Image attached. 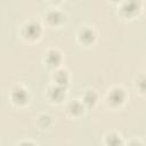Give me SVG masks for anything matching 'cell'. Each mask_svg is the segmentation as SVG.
Here are the masks:
<instances>
[{
  "mask_svg": "<svg viewBox=\"0 0 146 146\" xmlns=\"http://www.w3.org/2000/svg\"><path fill=\"white\" fill-rule=\"evenodd\" d=\"M40 32H41L40 25L38 23H34V22H31V23L26 24L24 26V30H23V33H24L25 38H27V39H35V38H38Z\"/></svg>",
  "mask_w": 146,
  "mask_h": 146,
  "instance_id": "obj_1",
  "label": "cell"
},
{
  "mask_svg": "<svg viewBox=\"0 0 146 146\" xmlns=\"http://www.w3.org/2000/svg\"><path fill=\"white\" fill-rule=\"evenodd\" d=\"M139 7H140L139 0H127L122 6V13L127 16H131L139 10Z\"/></svg>",
  "mask_w": 146,
  "mask_h": 146,
  "instance_id": "obj_2",
  "label": "cell"
},
{
  "mask_svg": "<svg viewBox=\"0 0 146 146\" xmlns=\"http://www.w3.org/2000/svg\"><path fill=\"white\" fill-rule=\"evenodd\" d=\"M11 98H13V100H14L16 104H19V105H21V104L26 103L29 96H27V94H26V91H25L24 89H22V88H16V89L13 90Z\"/></svg>",
  "mask_w": 146,
  "mask_h": 146,
  "instance_id": "obj_3",
  "label": "cell"
},
{
  "mask_svg": "<svg viewBox=\"0 0 146 146\" xmlns=\"http://www.w3.org/2000/svg\"><path fill=\"white\" fill-rule=\"evenodd\" d=\"M124 92L122 89H113L111 91V94L108 95V99L111 102V104L113 105H120L123 100H124Z\"/></svg>",
  "mask_w": 146,
  "mask_h": 146,
  "instance_id": "obj_4",
  "label": "cell"
},
{
  "mask_svg": "<svg viewBox=\"0 0 146 146\" xmlns=\"http://www.w3.org/2000/svg\"><path fill=\"white\" fill-rule=\"evenodd\" d=\"M49 96L52 100H56V102H59L60 99H63V97L65 96V91H64V88L62 86H57V87H54L50 89V92H49Z\"/></svg>",
  "mask_w": 146,
  "mask_h": 146,
  "instance_id": "obj_5",
  "label": "cell"
},
{
  "mask_svg": "<svg viewBox=\"0 0 146 146\" xmlns=\"http://www.w3.org/2000/svg\"><path fill=\"white\" fill-rule=\"evenodd\" d=\"M95 39V33L90 29H83L80 32V40L84 43H90Z\"/></svg>",
  "mask_w": 146,
  "mask_h": 146,
  "instance_id": "obj_6",
  "label": "cell"
},
{
  "mask_svg": "<svg viewBox=\"0 0 146 146\" xmlns=\"http://www.w3.org/2000/svg\"><path fill=\"white\" fill-rule=\"evenodd\" d=\"M47 62L50 66H56L59 64L60 62V55L58 51L56 50H50L48 54H47Z\"/></svg>",
  "mask_w": 146,
  "mask_h": 146,
  "instance_id": "obj_7",
  "label": "cell"
},
{
  "mask_svg": "<svg viewBox=\"0 0 146 146\" xmlns=\"http://www.w3.org/2000/svg\"><path fill=\"white\" fill-rule=\"evenodd\" d=\"M47 19H48V22L50 24L56 25V24H59L63 21V15L59 11H57V10H52V11H49L48 13Z\"/></svg>",
  "mask_w": 146,
  "mask_h": 146,
  "instance_id": "obj_8",
  "label": "cell"
},
{
  "mask_svg": "<svg viewBox=\"0 0 146 146\" xmlns=\"http://www.w3.org/2000/svg\"><path fill=\"white\" fill-rule=\"evenodd\" d=\"M55 80L56 82L59 84V86H64L67 83V80H68V76H67V73L65 71H58L56 72L55 74Z\"/></svg>",
  "mask_w": 146,
  "mask_h": 146,
  "instance_id": "obj_9",
  "label": "cell"
},
{
  "mask_svg": "<svg viewBox=\"0 0 146 146\" xmlns=\"http://www.w3.org/2000/svg\"><path fill=\"white\" fill-rule=\"evenodd\" d=\"M68 111L74 115H79L83 112V106L79 102H72L68 105Z\"/></svg>",
  "mask_w": 146,
  "mask_h": 146,
  "instance_id": "obj_10",
  "label": "cell"
},
{
  "mask_svg": "<svg viewBox=\"0 0 146 146\" xmlns=\"http://www.w3.org/2000/svg\"><path fill=\"white\" fill-rule=\"evenodd\" d=\"M83 100H84V103H86L87 105H89V106L94 105L95 102H96V94H95L94 91H90V90L87 91V92L84 94Z\"/></svg>",
  "mask_w": 146,
  "mask_h": 146,
  "instance_id": "obj_11",
  "label": "cell"
},
{
  "mask_svg": "<svg viewBox=\"0 0 146 146\" xmlns=\"http://www.w3.org/2000/svg\"><path fill=\"white\" fill-rule=\"evenodd\" d=\"M107 143L110 145H119V144H121V140L116 135H108L107 136Z\"/></svg>",
  "mask_w": 146,
  "mask_h": 146,
  "instance_id": "obj_12",
  "label": "cell"
},
{
  "mask_svg": "<svg viewBox=\"0 0 146 146\" xmlns=\"http://www.w3.org/2000/svg\"><path fill=\"white\" fill-rule=\"evenodd\" d=\"M39 124H40L41 127H47V125H49V124H50V117H49L48 115H42V116H40V119H39Z\"/></svg>",
  "mask_w": 146,
  "mask_h": 146,
  "instance_id": "obj_13",
  "label": "cell"
},
{
  "mask_svg": "<svg viewBox=\"0 0 146 146\" xmlns=\"http://www.w3.org/2000/svg\"><path fill=\"white\" fill-rule=\"evenodd\" d=\"M113 1H119V0H113Z\"/></svg>",
  "mask_w": 146,
  "mask_h": 146,
  "instance_id": "obj_14",
  "label": "cell"
},
{
  "mask_svg": "<svg viewBox=\"0 0 146 146\" xmlns=\"http://www.w3.org/2000/svg\"><path fill=\"white\" fill-rule=\"evenodd\" d=\"M54 1H58V0H54Z\"/></svg>",
  "mask_w": 146,
  "mask_h": 146,
  "instance_id": "obj_15",
  "label": "cell"
}]
</instances>
